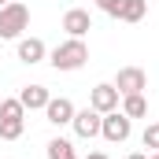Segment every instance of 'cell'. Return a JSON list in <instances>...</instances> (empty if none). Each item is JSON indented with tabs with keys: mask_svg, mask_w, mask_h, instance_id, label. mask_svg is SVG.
Returning a JSON list of instances; mask_svg holds the SVG:
<instances>
[{
	"mask_svg": "<svg viewBox=\"0 0 159 159\" xmlns=\"http://www.w3.org/2000/svg\"><path fill=\"white\" fill-rule=\"evenodd\" d=\"M48 63H52L56 70H81V67L89 63V44L81 37H67L63 44H56V48L48 52Z\"/></svg>",
	"mask_w": 159,
	"mask_h": 159,
	"instance_id": "1",
	"label": "cell"
},
{
	"mask_svg": "<svg viewBox=\"0 0 159 159\" xmlns=\"http://www.w3.org/2000/svg\"><path fill=\"white\" fill-rule=\"evenodd\" d=\"M122 115H126V119H144V115H148V100H144V93L122 96Z\"/></svg>",
	"mask_w": 159,
	"mask_h": 159,
	"instance_id": "11",
	"label": "cell"
},
{
	"mask_svg": "<svg viewBox=\"0 0 159 159\" xmlns=\"http://www.w3.org/2000/svg\"><path fill=\"white\" fill-rule=\"evenodd\" d=\"M96 7H100L104 15H111V19H119V7H122V0H96Z\"/></svg>",
	"mask_w": 159,
	"mask_h": 159,
	"instance_id": "17",
	"label": "cell"
},
{
	"mask_svg": "<svg viewBox=\"0 0 159 159\" xmlns=\"http://www.w3.org/2000/svg\"><path fill=\"white\" fill-rule=\"evenodd\" d=\"M48 159H78L74 141H67V137H52V141H48Z\"/></svg>",
	"mask_w": 159,
	"mask_h": 159,
	"instance_id": "13",
	"label": "cell"
},
{
	"mask_svg": "<svg viewBox=\"0 0 159 159\" xmlns=\"http://www.w3.org/2000/svg\"><path fill=\"white\" fill-rule=\"evenodd\" d=\"M129 133H133V119H126L122 111H107L104 115V122H100V137L104 141L122 144V141H129Z\"/></svg>",
	"mask_w": 159,
	"mask_h": 159,
	"instance_id": "3",
	"label": "cell"
},
{
	"mask_svg": "<svg viewBox=\"0 0 159 159\" xmlns=\"http://www.w3.org/2000/svg\"><path fill=\"white\" fill-rule=\"evenodd\" d=\"M115 89H119V96H133V93H144L148 89V74L141 70V67H122L119 78L111 81Z\"/></svg>",
	"mask_w": 159,
	"mask_h": 159,
	"instance_id": "5",
	"label": "cell"
},
{
	"mask_svg": "<svg viewBox=\"0 0 159 159\" xmlns=\"http://www.w3.org/2000/svg\"><path fill=\"white\" fill-rule=\"evenodd\" d=\"M19 59H22L26 67L44 63V59H48V48H44V41H41V37H19Z\"/></svg>",
	"mask_w": 159,
	"mask_h": 159,
	"instance_id": "9",
	"label": "cell"
},
{
	"mask_svg": "<svg viewBox=\"0 0 159 159\" xmlns=\"http://www.w3.org/2000/svg\"><path fill=\"white\" fill-rule=\"evenodd\" d=\"M119 104H122V96H119V89H115L111 81L93 85V93H89V107H93V111L107 115V111H119Z\"/></svg>",
	"mask_w": 159,
	"mask_h": 159,
	"instance_id": "4",
	"label": "cell"
},
{
	"mask_svg": "<svg viewBox=\"0 0 159 159\" xmlns=\"http://www.w3.org/2000/svg\"><path fill=\"white\" fill-rule=\"evenodd\" d=\"M144 15H148V0H122V7H119L122 22H141Z\"/></svg>",
	"mask_w": 159,
	"mask_h": 159,
	"instance_id": "12",
	"label": "cell"
},
{
	"mask_svg": "<svg viewBox=\"0 0 159 159\" xmlns=\"http://www.w3.org/2000/svg\"><path fill=\"white\" fill-rule=\"evenodd\" d=\"M126 159H148V152H133V156H126Z\"/></svg>",
	"mask_w": 159,
	"mask_h": 159,
	"instance_id": "18",
	"label": "cell"
},
{
	"mask_svg": "<svg viewBox=\"0 0 159 159\" xmlns=\"http://www.w3.org/2000/svg\"><path fill=\"white\" fill-rule=\"evenodd\" d=\"M4 4H11V0H0V7H4Z\"/></svg>",
	"mask_w": 159,
	"mask_h": 159,
	"instance_id": "21",
	"label": "cell"
},
{
	"mask_svg": "<svg viewBox=\"0 0 159 159\" xmlns=\"http://www.w3.org/2000/svg\"><path fill=\"white\" fill-rule=\"evenodd\" d=\"M89 159H107V156H104V152H89Z\"/></svg>",
	"mask_w": 159,
	"mask_h": 159,
	"instance_id": "19",
	"label": "cell"
},
{
	"mask_svg": "<svg viewBox=\"0 0 159 159\" xmlns=\"http://www.w3.org/2000/svg\"><path fill=\"white\" fill-rule=\"evenodd\" d=\"M19 100H22L26 111H44V104L52 100V93H48L44 85H26V89L19 93Z\"/></svg>",
	"mask_w": 159,
	"mask_h": 159,
	"instance_id": "10",
	"label": "cell"
},
{
	"mask_svg": "<svg viewBox=\"0 0 159 159\" xmlns=\"http://www.w3.org/2000/svg\"><path fill=\"white\" fill-rule=\"evenodd\" d=\"M63 30H67L70 37H85V34L93 30V15H89L85 7H70V11L63 15Z\"/></svg>",
	"mask_w": 159,
	"mask_h": 159,
	"instance_id": "8",
	"label": "cell"
},
{
	"mask_svg": "<svg viewBox=\"0 0 159 159\" xmlns=\"http://www.w3.org/2000/svg\"><path fill=\"white\" fill-rule=\"evenodd\" d=\"M148 159H159V152H148Z\"/></svg>",
	"mask_w": 159,
	"mask_h": 159,
	"instance_id": "20",
	"label": "cell"
},
{
	"mask_svg": "<svg viewBox=\"0 0 159 159\" xmlns=\"http://www.w3.org/2000/svg\"><path fill=\"white\" fill-rule=\"evenodd\" d=\"M100 122H104V115H100V111L85 107V111H74L70 126H74V133H78L81 141H93V137H100Z\"/></svg>",
	"mask_w": 159,
	"mask_h": 159,
	"instance_id": "6",
	"label": "cell"
},
{
	"mask_svg": "<svg viewBox=\"0 0 159 159\" xmlns=\"http://www.w3.org/2000/svg\"><path fill=\"white\" fill-rule=\"evenodd\" d=\"M26 26H30V7L26 4L11 0V4L0 7V41H19L26 34Z\"/></svg>",
	"mask_w": 159,
	"mask_h": 159,
	"instance_id": "2",
	"label": "cell"
},
{
	"mask_svg": "<svg viewBox=\"0 0 159 159\" xmlns=\"http://www.w3.org/2000/svg\"><path fill=\"white\" fill-rule=\"evenodd\" d=\"M0 119H26V107H22V100H19V96H7V100H0Z\"/></svg>",
	"mask_w": 159,
	"mask_h": 159,
	"instance_id": "15",
	"label": "cell"
},
{
	"mask_svg": "<svg viewBox=\"0 0 159 159\" xmlns=\"http://www.w3.org/2000/svg\"><path fill=\"white\" fill-rule=\"evenodd\" d=\"M74 104L67 100V96H52L48 104H44V119L52 122V126H70V119H74Z\"/></svg>",
	"mask_w": 159,
	"mask_h": 159,
	"instance_id": "7",
	"label": "cell"
},
{
	"mask_svg": "<svg viewBox=\"0 0 159 159\" xmlns=\"http://www.w3.org/2000/svg\"><path fill=\"white\" fill-rule=\"evenodd\" d=\"M144 148H152V152H159V122H152V126H144Z\"/></svg>",
	"mask_w": 159,
	"mask_h": 159,
	"instance_id": "16",
	"label": "cell"
},
{
	"mask_svg": "<svg viewBox=\"0 0 159 159\" xmlns=\"http://www.w3.org/2000/svg\"><path fill=\"white\" fill-rule=\"evenodd\" d=\"M26 129V119H0V141H19Z\"/></svg>",
	"mask_w": 159,
	"mask_h": 159,
	"instance_id": "14",
	"label": "cell"
}]
</instances>
